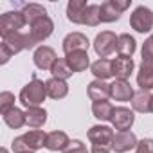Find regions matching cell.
<instances>
[{
  "instance_id": "6da1fadb",
  "label": "cell",
  "mask_w": 153,
  "mask_h": 153,
  "mask_svg": "<svg viewBox=\"0 0 153 153\" xmlns=\"http://www.w3.org/2000/svg\"><path fill=\"white\" fill-rule=\"evenodd\" d=\"M33 47H34V42L29 33H15L9 36H4L2 43H0V63L6 65L11 59V56Z\"/></svg>"
},
{
  "instance_id": "7a4b0ae2",
  "label": "cell",
  "mask_w": 153,
  "mask_h": 153,
  "mask_svg": "<svg viewBox=\"0 0 153 153\" xmlns=\"http://www.w3.org/2000/svg\"><path fill=\"white\" fill-rule=\"evenodd\" d=\"M47 97V88H45V83L40 81L38 78H34L31 83H27L22 92H20V103L25 106V108H31V106H40Z\"/></svg>"
},
{
  "instance_id": "3957f363",
  "label": "cell",
  "mask_w": 153,
  "mask_h": 153,
  "mask_svg": "<svg viewBox=\"0 0 153 153\" xmlns=\"http://www.w3.org/2000/svg\"><path fill=\"white\" fill-rule=\"evenodd\" d=\"M45 142H47V133L42 130H33V131H27V133H24L13 140V151L15 153L36 151V149L43 148Z\"/></svg>"
},
{
  "instance_id": "277c9868",
  "label": "cell",
  "mask_w": 153,
  "mask_h": 153,
  "mask_svg": "<svg viewBox=\"0 0 153 153\" xmlns=\"http://www.w3.org/2000/svg\"><path fill=\"white\" fill-rule=\"evenodd\" d=\"M25 25H27V22H25V16L22 15V11H9L0 16V34H2V38L15 34V33H22V29Z\"/></svg>"
},
{
  "instance_id": "5b68a950",
  "label": "cell",
  "mask_w": 153,
  "mask_h": 153,
  "mask_svg": "<svg viewBox=\"0 0 153 153\" xmlns=\"http://www.w3.org/2000/svg\"><path fill=\"white\" fill-rule=\"evenodd\" d=\"M131 4V0H106V2L101 4V22L105 24H112L117 22L123 15V11H126Z\"/></svg>"
},
{
  "instance_id": "8992f818",
  "label": "cell",
  "mask_w": 153,
  "mask_h": 153,
  "mask_svg": "<svg viewBox=\"0 0 153 153\" xmlns=\"http://www.w3.org/2000/svg\"><path fill=\"white\" fill-rule=\"evenodd\" d=\"M130 25L137 33H149L153 29V11L144 6H139L130 16Z\"/></svg>"
},
{
  "instance_id": "52a82bcc",
  "label": "cell",
  "mask_w": 153,
  "mask_h": 153,
  "mask_svg": "<svg viewBox=\"0 0 153 153\" xmlns=\"http://www.w3.org/2000/svg\"><path fill=\"white\" fill-rule=\"evenodd\" d=\"M117 40L119 36H115V33L112 31H103L96 36L94 40V51L99 58H106L110 56L115 49H117Z\"/></svg>"
},
{
  "instance_id": "ba28073f",
  "label": "cell",
  "mask_w": 153,
  "mask_h": 153,
  "mask_svg": "<svg viewBox=\"0 0 153 153\" xmlns=\"http://www.w3.org/2000/svg\"><path fill=\"white\" fill-rule=\"evenodd\" d=\"M52 31H54V24H52V20L49 16H42V18L34 20L29 25V34H31L34 45L36 43H42L43 40H47L52 34Z\"/></svg>"
},
{
  "instance_id": "9c48e42d",
  "label": "cell",
  "mask_w": 153,
  "mask_h": 153,
  "mask_svg": "<svg viewBox=\"0 0 153 153\" xmlns=\"http://www.w3.org/2000/svg\"><path fill=\"white\" fill-rule=\"evenodd\" d=\"M110 123H112L114 128L119 130V131H130V128H131L133 123H135V115H133V112H131L130 108H126V106H117V108H114V115H112V121H110Z\"/></svg>"
},
{
  "instance_id": "30bf717a",
  "label": "cell",
  "mask_w": 153,
  "mask_h": 153,
  "mask_svg": "<svg viewBox=\"0 0 153 153\" xmlns=\"http://www.w3.org/2000/svg\"><path fill=\"white\" fill-rule=\"evenodd\" d=\"M139 140L133 131H117L114 140H112V149L115 153H126L133 148H137Z\"/></svg>"
},
{
  "instance_id": "8fae6325",
  "label": "cell",
  "mask_w": 153,
  "mask_h": 153,
  "mask_svg": "<svg viewBox=\"0 0 153 153\" xmlns=\"http://www.w3.org/2000/svg\"><path fill=\"white\" fill-rule=\"evenodd\" d=\"M33 59H34V65H36L40 70H51L52 65H54V61L58 59V56H56V52H54L52 47L42 45V47H38V49L34 51Z\"/></svg>"
},
{
  "instance_id": "7c38bea8",
  "label": "cell",
  "mask_w": 153,
  "mask_h": 153,
  "mask_svg": "<svg viewBox=\"0 0 153 153\" xmlns=\"http://www.w3.org/2000/svg\"><path fill=\"white\" fill-rule=\"evenodd\" d=\"M115 133L110 126H101L96 124L88 130V139L92 140V144H99V146H110L112 148V140H114Z\"/></svg>"
},
{
  "instance_id": "4fadbf2b",
  "label": "cell",
  "mask_w": 153,
  "mask_h": 153,
  "mask_svg": "<svg viewBox=\"0 0 153 153\" xmlns=\"http://www.w3.org/2000/svg\"><path fill=\"white\" fill-rule=\"evenodd\" d=\"M88 45H90V42L83 33H70L63 40L65 54H70V52H76V51H87L88 52Z\"/></svg>"
},
{
  "instance_id": "5bb4252c",
  "label": "cell",
  "mask_w": 153,
  "mask_h": 153,
  "mask_svg": "<svg viewBox=\"0 0 153 153\" xmlns=\"http://www.w3.org/2000/svg\"><path fill=\"white\" fill-rule=\"evenodd\" d=\"M133 88L131 85L126 81V79H115L112 85H110V97L115 99V101H121V103H126V101H131L133 99Z\"/></svg>"
},
{
  "instance_id": "9a60e30c",
  "label": "cell",
  "mask_w": 153,
  "mask_h": 153,
  "mask_svg": "<svg viewBox=\"0 0 153 153\" xmlns=\"http://www.w3.org/2000/svg\"><path fill=\"white\" fill-rule=\"evenodd\" d=\"M87 7H88L87 0H70V2L67 4V18H68V22L83 24Z\"/></svg>"
},
{
  "instance_id": "2e32d148",
  "label": "cell",
  "mask_w": 153,
  "mask_h": 153,
  "mask_svg": "<svg viewBox=\"0 0 153 153\" xmlns=\"http://www.w3.org/2000/svg\"><path fill=\"white\" fill-rule=\"evenodd\" d=\"M112 67H114V76L117 79H126L133 72V59L131 58H124V56H117L115 59H112Z\"/></svg>"
},
{
  "instance_id": "e0dca14e",
  "label": "cell",
  "mask_w": 153,
  "mask_h": 153,
  "mask_svg": "<svg viewBox=\"0 0 153 153\" xmlns=\"http://www.w3.org/2000/svg\"><path fill=\"white\" fill-rule=\"evenodd\" d=\"M67 63L70 67L72 72H83L90 67V58H88V52L87 51H76V52H70L67 54Z\"/></svg>"
},
{
  "instance_id": "ac0fdd59",
  "label": "cell",
  "mask_w": 153,
  "mask_h": 153,
  "mask_svg": "<svg viewBox=\"0 0 153 153\" xmlns=\"http://www.w3.org/2000/svg\"><path fill=\"white\" fill-rule=\"evenodd\" d=\"M90 70H92V74L96 76V79H99V81H106L108 78H112V76H114L112 59L99 58L97 61H94V63L90 65Z\"/></svg>"
},
{
  "instance_id": "d6986e66",
  "label": "cell",
  "mask_w": 153,
  "mask_h": 153,
  "mask_svg": "<svg viewBox=\"0 0 153 153\" xmlns=\"http://www.w3.org/2000/svg\"><path fill=\"white\" fill-rule=\"evenodd\" d=\"M70 144L68 137L65 131H51L47 133V142H45V148L51 149V151H65V148Z\"/></svg>"
},
{
  "instance_id": "ffe728a7",
  "label": "cell",
  "mask_w": 153,
  "mask_h": 153,
  "mask_svg": "<svg viewBox=\"0 0 153 153\" xmlns=\"http://www.w3.org/2000/svg\"><path fill=\"white\" fill-rule=\"evenodd\" d=\"M151 103H153V96L146 90H139L133 94V99H131V106L135 112H140V114H149L151 112Z\"/></svg>"
},
{
  "instance_id": "44dd1931",
  "label": "cell",
  "mask_w": 153,
  "mask_h": 153,
  "mask_svg": "<svg viewBox=\"0 0 153 153\" xmlns=\"http://www.w3.org/2000/svg\"><path fill=\"white\" fill-rule=\"evenodd\" d=\"M137 85L140 90L149 92L153 88V63H140L139 74H137Z\"/></svg>"
},
{
  "instance_id": "7402d4cb",
  "label": "cell",
  "mask_w": 153,
  "mask_h": 153,
  "mask_svg": "<svg viewBox=\"0 0 153 153\" xmlns=\"http://www.w3.org/2000/svg\"><path fill=\"white\" fill-rule=\"evenodd\" d=\"M87 92H88V97H90L94 103H96V101H106V99L110 97V85H106L105 81L96 79V81H92V83L88 85Z\"/></svg>"
},
{
  "instance_id": "603a6c76",
  "label": "cell",
  "mask_w": 153,
  "mask_h": 153,
  "mask_svg": "<svg viewBox=\"0 0 153 153\" xmlns=\"http://www.w3.org/2000/svg\"><path fill=\"white\" fill-rule=\"evenodd\" d=\"M47 123V112L40 106H31L25 110V124L31 128H42Z\"/></svg>"
},
{
  "instance_id": "cb8c5ba5",
  "label": "cell",
  "mask_w": 153,
  "mask_h": 153,
  "mask_svg": "<svg viewBox=\"0 0 153 153\" xmlns=\"http://www.w3.org/2000/svg\"><path fill=\"white\" fill-rule=\"evenodd\" d=\"M45 88H47V96L51 99H63L68 94V85L56 78H51L49 81H45Z\"/></svg>"
},
{
  "instance_id": "d4e9b609",
  "label": "cell",
  "mask_w": 153,
  "mask_h": 153,
  "mask_svg": "<svg viewBox=\"0 0 153 153\" xmlns=\"http://www.w3.org/2000/svg\"><path fill=\"white\" fill-rule=\"evenodd\" d=\"M135 49H137V42H135L133 36H130L126 33L119 36V40H117V52H119V56L131 58L133 52H135Z\"/></svg>"
},
{
  "instance_id": "484cf974",
  "label": "cell",
  "mask_w": 153,
  "mask_h": 153,
  "mask_svg": "<svg viewBox=\"0 0 153 153\" xmlns=\"http://www.w3.org/2000/svg\"><path fill=\"white\" fill-rule=\"evenodd\" d=\"M2 119H4V123L9 126V128H13V130H18V128H22L24 124H25V112H22L20 108H11L9 112H6V114H2Z\"/></svg>"
},
{
  "instance_id": "4316f807",
  "label": "cell",
  "mask_w": 153,
  "mask_h": 153,
  "mask_svg": "<svg viewBox=\"0 0 153 153\" xmlns=\"http://www.w3.org/2000/svg\"><path fill=\"white\" fill-rule=\"evenodd\" d=\"M22 15L25 16V22H27V25H31L34 20H38V18H42V16H47V11H45V7L43 6H40V4H22Z\"/></svg>"
},
{
  "instance_id": "83f0119b",
  "label": "cell",
  "mask_w": 153,
  "mask_h": 153,
  "mask_svg": "<svg viewBox=\"0 0 153 153\" xmlns=\"http://www.w3.org/2000/svg\"><path fill=\"white\" fill-rule=\"evenodd\" d=\"M92 114L99 121H112L114 115V105L110 101H96L92 105Z\"/></svg>"
},
{
  "instance_id": "f1b7e54d",
  "label": "cell",
  "mask_w": 153,
  "mask_h": 153,
  "mask_svg": "<svg viewBox=\"0 0 153 153\" xmlns=\"http://www.w3.org/2000/svg\"><path fill=\"white\" fill-rule=\"evenodd\" d=\"M51 74H52V78L65 81V79H68V78H70V76H72L74 72L70 70V67H68L67 59H61V58H58V59L54 61L52 68H51Z\"/></svg>"
},
{
  "instance_id": "f546056e",
  "label": "cell",
  "mask_w": 153,
  "mask_h": 153,
  "mask_svg": "<svg viewBox=\"0 0 153 153\" xmlns=\"http://www.w3.org/2000/svg\"><path fill=\"white\" fill-rule=\"evenodd\" d=\"M99 22H101V6H97V4H88V7H87V11H85V20H83V24H85V25H90V27H96V25H99Z\"/></svg>"
},
{
  "instance_id": "4dcf8cb0",
  "label": "cell",
  "mask_w": 153,
  "mask_h": 153,
  "mask_svg": "<svg viewBox=\"0 0 153 153\" xmlns=\"http://www.w3.org/2000/svg\"><path fill=\"white\" fill-rule=\"evenodd\" d=\"M11 108H15V94L13 92H2L0 94V112L6 114Z\"/></svg>"
},
{
  "instance_id": "1f68e13d",
  "label": "cell",
  "mask_w": 153,
  "mask_h": 153,
  "mask_svg": "<svg viewBox=\"0 0 153 153\" xmlns=\"http://www.w3.org/2000/svg\"><path fill=\"white\" fill-rule=\"evenodd\" d=\"M142 63H153V34L142 43Z\"/></svg>"
},
{
  "instance_id": "d6a6232c",
  "label": "cell",
  "mask_w": 153,
  "mask_h": 153,
  "mask_svg": "<svg viewBox=\"0 0 153 153\" xmlns=\"http://www.w3.org/2000/svg\"><path fill=\"white\" fill-rule=\"evenodd\" d=\"M63 153H88V149L81 140H70V144L65 148Z\"/></svg>"
},
{
  "instance_id": "836d02e7",
  "label": "cell",
  "mask_w": 153,
  "mask_h": 153,
  "mask_svg": "<svg viewBox=\"0 0 153 153\" xmlns=\"http://www.w3.org/2000/svg\"><path fill=\"white\" fill-rule=\"evenodd\" d=\"M137 153H153V139H142V140H139Z\"/></svg>"
},
{
  "instance_id": "e575fe53",
  "label": "cell",
  "mask_w": 153,
  "mask_h": 153,
  "mask_svg": "<svg viewBox=\"0 0 153 153\" xmlns=\"http://www.w3.org/2000/svg\"><path fill=\"white\" fill-rule=\"evenodd\" d=\"M110 146H99V144H94L92 146V153H110Z\"/></svg>"
},
{
  "instance_id": "d590c367",
  "label": "cell",
  "mask_w": 153,
  "mask_h": 153,
  "mask_svg": "<svg viewBox=\"0 0 153 153\" xmlns=\"http://www.w3.org/2000/svg\"><path fill=\"white\" fill-rule=\"evenodd\" d=\"M0 153H9V151H7L6 148H2V149H0Z\"/></svg>"
},
{
  "instance_id": "8d00e7d4",
  "label": "cell",
  "mask_w": 153,
  "mask_h": 153,
  "mask_svg": "<svg viewBox=\"0 0 153 153\" xmlns=\"http://www.w3.org/2000/svg\"><path fill=\"white\" fill-rule=\"evenodd\" d=\"M20 153H34V151H20Z\"/></svg>"
},
{
  "instance_id": "74e56055",
  "label": "cell",
  "mask_w": 153,
  "mask_h": 153,
  "mask_svg": "<svg viewBox=\"0 0 153 153\" xmlns=\"http://www.w3.org/2000/svg\"><path fill=\"white\" fill-rule=\"evenodd\" d=\"M151 112H153V103H151Z\"/></svg>"
}]
</instances>
